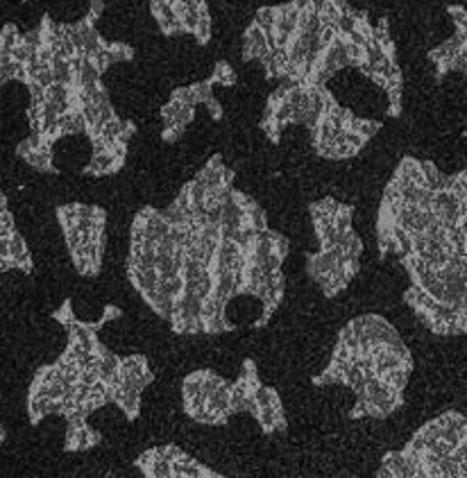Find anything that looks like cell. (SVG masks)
<instances>
[{
    "mask_svg": "<svg viewBox=\"0 0 467 478\" xmlns=\"http://www.w3.org/2000/svg\"><path fill=\"white\" fill-rule=\"evenodd\" d=\"M309 218L318 240L306 254V274L327 299L342 295L358 277L363 240L354 229V207L331 195L309 202Z\"/></svg>",
    "mask_w": 467,
    "mask_h": 478,
    "instance_id": "obj_8",
    "label": "cell"
},
{
    "mask_svg": "<svg viewBox=\"0 0 467 478\" xmlns=\"http://www.w3.org/2000/svg\"><path fill=\"white\" fill-rule=\"evenodd\" d=\"M447 16L454 23V35L427 52V59L436 68V82L452 73H467V7L447 5Z\"/></svg>",
    "mask_w": 467,
    "mask_h": 478,
    "instance_id": "obj_13",
    "label": "cell"
},
{
    "mask_svg": "<svg viewBox=\"0 0 467 478\" xmlns=\"http://www.w3.org/2000/svg\"><path fill=\"white\" fill-rule=\"evenodd\" d=\"M243 61H257L277 82L259 129L273 145L291 127H304L311 148L324 161H349L365 150L381 123L340 104L329 84L356 70L386 95L388 116L404 109V70L390 19L356 10L349 0H284L254 12L243 32Z\"/></svg>",
    "mask_w": 467,
    "mask_h": 478,
    "instance_id": "obj_2",
    "label": "cell"
},
{
    "mask_svg": "<svg viewBox=\"0 0 467 478\" xmlns=\"http://www.w3.org/2000/svg\"><path fill=\"white\" fill-rule=\"evenodd\" d=\"M23 3H28V0H23Z\"/></svg>",
    "mask_w": 467,
    "mask_h": 478,
    "instance_id": "obj_15",
    "label": "cell"
},
{
    "mask_svg": "<svg viewBox=\"0 0 467 478\" xmlns=\"http://www.w3.org/2000/svg\"><path fill=\"white\" fill-rule=\"evenodd\" d=\"M150 16L163 37H191L198 46H209L214 19L209 0H150Z\"/></svg>",
    "mask_w": 467,
    "mask_h": 478,
    "instance_id": "obj_11",
    "label": "cell"
},
{
    "mask_svg": "<svg viewBox=\"0 0 467 478\" xmlns=\"http://www.w3.org/2000/svg\"><path fill=\"white\" fill-rule=\"evenodd\" d=\"M463 139H467V127L463 129Z\"/></svg>",
    "mask_w": 467,
    "mask_h": 478,
    "instance_id": "obj_14",
    "label": "cell"
},
{
    "mask_svg": "<svg viewBox=\"0 0 467 478\" xmlns=\"http://www.w3.org/2000/svg\"><path fill=\"white\" fill-rule=\"evenodd\" d=\"M104 0H89L77 21H55L44 14L35 30L26 32L35 50L51 66L53 82L30 84V134L16 145V157L41 175H57L55 145L68 136H84L91 148L84 177H113L127 164L136 123L118 116L104 84V73L116 64L132 61L134 46L107 39L98 30Z\"/></svg>",
    "mask_w": 467,
    "mask_h": 478,
    "instance_id": "obj_3",
    "label": "cell"
},
{
    "mask_svg": "<svg viewBox=\"0 0 467 478\" xmlns=\"http://www.w3.org/2000/svg\"><path fill=\"white\" fill-rule=\"evenodd\" d=\"M182 406L186 417L202 426H225L232 417L248 415L266 435H284L289 417L277 388L261 381L259 367L245 358L236 379L214 370H195L182 381Z\"/></svg>",
    "mask_w": 467,
    "mask_h": 478,
    "instance_id": "obj_7",
    "label": "cell"
},
{
    "mask_svg": "<svg viewBox=\"0 0 467 478\" xmlns=\"http://www.w3.org/2000/svg\"><path fill=\"white\" fill-rule=\"evenodd\" d=\"M134 467L145 478H223L220 472L209 469L177 444H161L141 451Z\"/></svg>",
    "mask_w": 467,
    "mask_h": 478,
    "instance_id": "obj_12",
    "label": "cell"
},
{
    "mask_svg": "<svg viewBox=\"0 0 467 478\" xmlns=\"http://www.w3.org/2000/svg\"><path fill=\"white\" fill-rule=\"evenodd\" d=\"M64 245L80 277H98L107 249V211L98 204L66 202L55 209Z\"/></svg>",
    "mask_w": 467,
    "mask_h": 478,
    "instance_id": "obj_10",
    "label": "cell"
},
{
    "mask_svg": "<svg viewBox=\"0 0 467 478\" xmlns=\"http://www.w3.org/2000/svg\"><path fill=\"white\" fill-rule=\"evenodd\" d=\"M381 478H467V415L447 410L381 458Z\"/></svg>",
    "mask_w": 467,
    "mask_h": 478,
    "instance_id": "obj_9",
    "label": "cell"
},
{
    "mask_svg": "<svg viewBox=\"0 0 467 478\" xmlns=\"http://www.w3.org/2000/svg\"><path fill=\"white\" fill-rule=\"evenodd\" d=\"M291 242L270 227L264 207L236 189L223 155L209 157L168 207L138 209L129 227L127 279L175 336L236 329V299L261 304L252 327H266L286 297Z\"/></svg>",
    "mask_w": 467,
    "mask_h": 478,
    "instance_id": "obj_1",
    "label": "cell"
},
{
    "mask_svg": "<svg viewBox=\"0 0 467 478\" xmlns=\"http://www.w3.org/2000/svg\"><path fill=\"white\" fill-rule=\"evenodd\" d=\"M122 309L107 304L98 320H82L66 297L53 311V320L66 331V343L53 363L41 365L28 388V422L39 426L48 417L64 419V451L84 453L102 442L91 426L98 410L113 406L127 422L141 415L143 392L154 383V372L143 354L120 356L100 338Z\"/></svg>",
    "mask_w": 467,
    "mask_h": 478,
    "instance_id": "obj_5",
    "label": "cell"
},
{
    "mask_svg": "<svg viewBox=\"0 0 467 478\" xmlns=\"http://www.w3.org/2000/svg\"><path fill=\"white\" fill-rule=\"evenodd\" d=\"M379 256L404 267V304L433 336H467V168L401 157L376 209Z\"/></svg>",
    "mask_w": 467,
    "mask_h": 478,
    "instance_id": "obj_4",
    "label": "cell"
},
{
    "mask_svg": "<svg viewBox=\"0 0 467 478\" xmlns=\"http://www.w3.org/2000/svg\"><path fill=\"white\" fill-rule=\"evenodd\" d=\"M413 354L395 324L363 313L338 331L329 361L313 385H342L354 396L351 419H388L406 403Z\"/></svg>",
    "mask_w": 467,
    "mask_h": 478,
    "instance_id": "obj_6",
    "label": "cell"
}]
</instances>
